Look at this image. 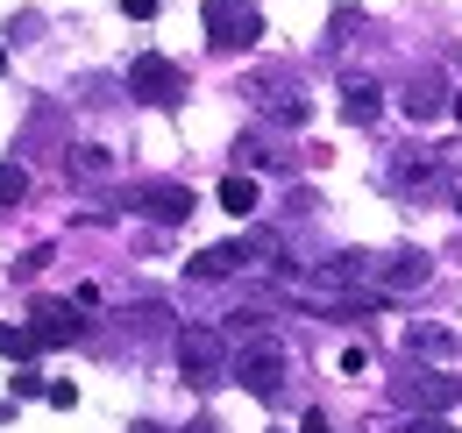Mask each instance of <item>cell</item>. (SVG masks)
Returning a JSON list of instances; mask_svg holds the SVG:
<instances>
[{"label":"cell","instance_id":"obj_1","mask_svg":"<svg viewBox=\"0 0 462 433\" xmlns=\"http://www.w3.org/2000/svg\"><path fill=\"white\" fill-rule=\"evenodd\" d=\"M178 377L192 391H214L235 377V348L221 327H178Z\"/></svg>","mask_w":462,"mask_h":433},{"label":"cell","instance_id":"obj_2","mask_svg":"<svg viewBox=\"0 0 462 433\" xmlns=\"http://www.w3.org/2000/svg\"><path fill=\"white\" fill-rule=\"evenodd\" d=\"M199 29H207V43L221 57H235V51H256L263 14H256V0H207L199 7Z\"/></svg>","mask_w":462,"mask_h":433},{"label":"cell","instance_id":"obj_3","mask_svg":"<svg viewBox=\"0 0 462 433\" xmlns=\"http://www.w3.org/2000/svg\"><path fill=\"white\" fill-rule=\"evenodd\" d=\"M285 377H291V363H285V348H278V341H242V348H235V377L228 383H242L249 398H263V405H271V398L285 391Z\"/></svg>","mask_w":462,"mask_h":433},{"label":"cell","instance_id":"obj_4","mask_svg":"<svg viewBox=\"0 0 462 433\" xmlns=\"http://www.w3.org/2000/svg\"><path fill=\"white\" fill-rule=\"evenodd\" d=\"M128 93H135L143 107H178V100H185V64L143 51L135 64H128Z\"/></svg>","mask_w":462,"mask_h":433},{"label":"cell","instance_id":"obj_5","mask_svg":"<svg viewBox=\"0 0 462 433\" xmlns=\"http://www.w3.org/2000/svg\"><path fill=\"white\" fill-rule=\"evenodd\" d=\"M427 277H434V263H427L420 249L370 256V291H377V299H412V291H427Z\"/></svg>","mask_w":462,"mask_h":433},{"label":"cell","instance_id":"obj_6","mask_svg":"<svg viewBox=\"0 0 462 433\" xmlns=\"http://www.w3.org/2000/svg\"><path fill=\"white\" fill-rule=\"evenodd\" d=\"M242 93L263 107V121H278V128H306V121H313V100H306L291 78H249Z\"/></svg>","mask_w":462,"mask_h":433},{"label":"cell","instance_id":"obj_7","mask_svg":"<svg viewBox=\"0 0 462 433\" xmlns=\"http://www.w3.org/2000/svg\"><path fill=\"white\" fill-rule=\"evenodd\" d=\"M29 334H36V348H71V341H86V320L71 299H29Z\"/></svg>","mask_w":462,"mask_h":433},{"label":"cell","instance_id":"obj_8","mask_svg":"<svg viewBox=\"0 0 462 433\" xmlns=\"http://www.w3.org/2000/svg\"><path fill=\"white\" fill-rule=\"evenodd\" d=\"M462 398L456 377H441V370H412V377H399V405L412 412V419H434V412H448Z\"/></svg>","mask_w":462,"mask_h":433},{"label":"cell","instance_id":"obj_9","mask_svg":"<svg viewBox=\"0 0 462 433\" xmlns=\"http://www.w3.org/2000/svg\"><path fill=\"white\" fill-rule=\"evenodd\" d=\"M192 185H135L128 192V214H143V220H157V227H178V220H192Z\"/></svg>","mask_w":462,"mask_h":433},{"label":"cell","instance_id":"obj_10","mask_svg":"<svg viewBox=\"0 0 462 433\" xmlns=\"http://www.w3.org/2000/svg\"><path fill=\"white\" fill-rule=\"evenodd\" d=\"M448 107H456V86H448V78H441V71L427 64V71H420V78L405 86V114H412V121H441Z\"/></svg>","mask_w":462,"mask_h":433},{"label":"cell","instance_id":"obj_11","mask_svg":"<svg viewBox=\"0 0 462 433\" xmlns=\"http://www.w3.org/2000/svg\"><path fill=\"white\" fill-rule=\"evenodd\" d=\"M242 263H256L249 242H214V249H199V256L185 263V277H192V284H221V277H235Z\"/></svg>","mask_w":462,"mask_h":433},{"label":"cell","instance_id":"obj_12","mask_svg":"<svg viewBox=\"0 0 462 433\" xmlns=\"http://www.w3.org/2000/svg\"><path fill=\"white\" fill-rule=\"evenodd\" d=\"M377 114H384V86H377V78H348L342 86V121L348 128H370Z\"/></svg>","mask_w":462,"mask_h":433},{"label":"cell","instance_id":"obj_13","mask_svg":"<svg viewBox=\"0 0 462 433\" xmlns=\"http://www.w3.org/2000/svg\"><path fill=\"white\" fill-rule=\"evenodd\" d=\"M405 348H412L420 363H448V355H456V334L434 327V320H412V327H405Z\"/></svg>","mask_w":462,"mask_h":433},{"label":"cell","instance_id":"obj_14","mask_svg":"<svg viewBox=\"0 0 462 433\" xmlns=\"http://www.w3.org/2000/svg\"><path fill=\"white\" fill-rule=\"evenodd\" d=\"M64 170H71L79 185H100V178L115 170V150H100V143H71V157H64Z\"/></svg>","mask_w":462,"mask_h":433},{"label":"cell","instance_id":"obj_15","mask_svg":"<svg viewBox=\"0 0 462 433\" xmlns=\"http://www.w3.org/2000/svg\"><path fill=\"white\" fill-rule=\"evenodd\" d=\"M214 199H221V207H228L235 220H249V214H256V207H263V192H256V178H249V170H228Z\"/></svg>","mask_w":462,"mask_h":433},{"label":"cell","instance_id":"obj_16","mask_svg":"<svg viewBox=\"0 0 462 433\" xmlns=\"http://www.w3.org/2000/svg\"><path fill=\"white\" fill-rule=\"evenodd\" d=\"M441 178V157L434 150H399L392 157V185H434Z\"/></svg>","mask_w":462,"mask_h":433},{"label":"cell","instance_id":"obj_17","mask_svg":"<svg viewBox=\"0 0 462 433\" xmlns=\"http://www.w3.org/2000/svg\"><path fill=\"white\" fill-rule=\"evenodd\" d=\"M235 157H242V163H271V170H285V163H291L271 135H242V143H235Z\"/></svg>","mask_w":462,"mask_h":433},{"label":"cell","instance_id":"obj_18","mask_svg":"<svg viewBox=\"0 0 462 433\" xmlns=\"http://www.w3.org/2000/svg\"><path fill=\"white\" fill-rule=\"evenodd\" d=\"M29 199V163H0V214Z\"/></svg>","mask_w":462,"mask_h":433},{"label":"cell","instance_id":"obj_19","mask_svg":"<svg viewBox=\"0 0 462 433\" xmlns=\"http://www.w3.org/2000/svg\"><path fill=\"white\" fill-rule=\"evenodd\" d=\"M0 355H14V363H36V334H29V327H7V320H0Z\"/></svg>","mask_w":462,"mask_h":433},{"label":"cell","instance_id":"obj_20","mask_svg":"<svg viewBox=\"0 0 462 433\" xmlns=\"http://www.w3.org/2000/svg\"><path fill=\"white\" fill-rule=\"evenodd\" d=\"M7 383H14V398H43V391H51V383L36 377V363H22V370H14Z\"/></svg>","mask_w":462,"mask_h":433},{"label":"cell","instance_id":"obj_21","mask_svg":"<svg viewBox=\"0 0 462 433\" xmlns=\"http://www.w3.org/2000/svg\"><path fill=\"white\" fill-rule=\"evenodd\" d=\"M43 263H51V249H29V256H14V277H22V284H29V277L43 271Z\"/></svg>","mask_w":462,"mask_h":433},{"label":"cell","instance_id":"obj_22","mask_svg":"<svg viewBox=\"0 0 462 433\" xmlns=\"http://www.w3.org/2000/svg\"><path fill=\"white\" fill-rule=\"evenodd\" d=\"M43 398H51V405H58V412H71V405H79V383H51V391H43Z\"/></svg>","mask_w":462,"mask_h":433},{"label":"cell","instance_id":"obj_23","mask_svg":"<svg viewBox=\"0 0 462 433\" xmlns=\"http://www.w3.org/2000/svg\"><path fill=\"white\" fill-rule=\"evenodd\" d=\"M399 433H456V427H448V419H441V412H434V419H405Z\"/></svg>","mask_w":462,"mask_h":433},{"label":"cell","instance_id":"obj_24","mask_svg":"<svg viewBox=\"0 0 462 433\" xmlns=\"http://www.w3.org/2000/svg\"><path fill=\"white\" fill-rule=\"evenodd\" d=\"M121 14H128V22H150V14H157V0H121Z\"/></svg>","mask_w":462,"mask_h":433},{"label":"cell","instance_id":"obj_25","mask_svg":"<svg viewBox=\"0 0 462 433\" xmlns=\"http://www.w3.org/2000/svg\"><path fill=\"white\" fill-rule=\"evenodd\" d=\"M299 433H335V427H328V419H320V412H306V427H299Z\"/></svg>","mask_w":462,"mask_h":433},{"label":"cell","instance_id":"obj_26","mask_svg":"<svg viewBox=\"0 0 462 433\" xmlns=\"http://www.w3.org/2000/svg\"><path fill=\"white\" fill-rule=\"evenodd\" d=\"M185 433H221V427H214V419H192V427H185Z\"/></svg>","mask_w":462,"mask_h":433},{"label":"cell","instance_id":"obj_27","mask_svg":"<svg viewBox=\"0 0 462 433\" xmlns=\"http://www.w3.org/2000/svg\"><path fill=\"white\" fill-rule=\"evenodd\" d=\"M128 433H164V427H150V419H143V427H128Z\"/></svg>","mask_w":462,"mask_h":433},{"label":"cell","instance_id":"obj_28","mask_svg":"<svg viewBox=\"0 0 462 433\" xmlns=\"http://www.w3.org/2000/svg\"><path fill=\"white\" fill-rule=\"evenodd\" d=\"M448 114H456V121H462V86H456V107H448Z\"/></svg>","mask_w":462,"mask_h":433},{"label":"cell","instance_id":"obj_29","mask_svg":"<svg viewBox=\"0 0 462 433\" xmlns=\"http://www.w3.org/2000/svg\"><path fill=\"white\" fill-rule=\"evenodd\" d=\"M0 71H7V51H0Z\"/></svg>","mask_w":462,"mask_h":433}]
</instances>
